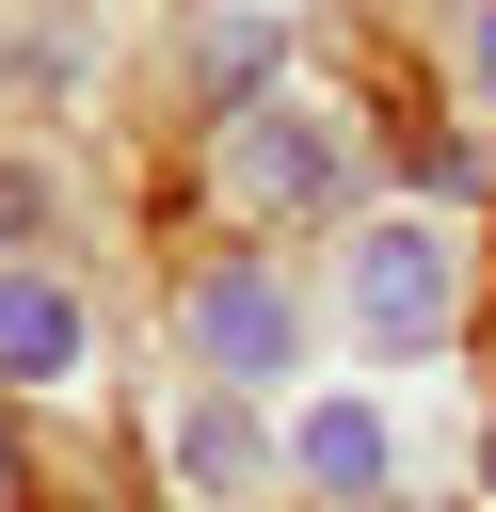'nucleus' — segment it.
<instances>
[{
  "label": "nucleus",
  "instance_id": "7",
  "mask_svg": "<svg viewBox=\"0 0 496 512\" xmlns=\"http://www.w3.org/2000/svg\"><path fill=\"white\" fill-rule=\"evenodd\" d=\"M16 240H48V176L32 160H0V272H16Z\"/></svg>",
  "mask_w": 496,
  "mask_h": 512
},
{
  "label": "nucleus",
  "instance_id": "3",
  "mask_svg": "<svg viewBox=\"0 0 496 512\" xmlns=\"http://www.w3.org/2000/svg\"><path fill=\"white\" fill-rule=\"evenodd\" d=\"M448 304H464V256H448L432 224H368V240H352V320H368L384 352H400V336H432Z\"/></svg>",
  "mask_w": 496,
  "mask_h": 512
},
{
  "label": "nucleus",
  "instance_id": "5",
  "mask_svg": "<svg viewBox=\"0 0 496 512\" xmlns=\"http://www.w3.org/2000/svg\"><path fill=\"white\" fill-rule=\"evenodd\" d=\"M64 368H80V288L64 272H0V400L64 384Z\"/></svg>",
  "mask_w": 496,
  "mask_h": 512
},
{
  "label": "nucleus",
  "instance_id": "1",
  "mask_svg": "<svg viewBox=\"0 0 496 512\" xmlns=\"http://www.w3.org/2000/svg\"><path fill=\"white\" fill-rule=\"evenodd\" d=\"M176 352H192L224 400L288 384V368H304V288H288V256H256V240L192 256V272H176Z\"/></svg>",
  "mask_w": 496,
  "mask_h": 512
},
{
  "label": "nucleus",
  "instance_id": "6",
  "mask_svg": "<svg viewBox=\"0 0 496 512\" xmlns=\"http://www.w3.org/2000/svg\"><path fill=\"white\" fill-rule=\"evenodd\" d=\"M288 480H320V496H384V416H368V400H304V416H288Z\"/></svg>",
  "mask_w": 496,
  "mask_h": 512
},
{
  "label": "nucleus",
  "instance_id": "8",
  "mask_svg": "<svg viewBox=\"0 0 496 512\" xmlns=\"http://www.w3.org/2000/svg\"><path fill=\"white\" fill-rule=\"evenodd\" d=\"M0 512H32V448L16 432H0Z\"/></svg>",
  "mask_w": 496,
  "mask_h": 512
},
{
  "label": "nucleus",
  "instance_id": "9",
  "mask_svg": "<svg viewBox=\"0 0 496 512\" xmlns=\"http://www.w3.org/2000/svg\"><path fill=\"white\" fill-rule=\"evenodd\" d=\"M480 96H496V0H480Z\"/></svg>",
  "mask_w": 496,
  "mask_h": 512
},
{
  "label": "nucleus",
  "instance_id": "4",
  "mask_svg": "<svg viewBox=\"0 0 496 512\" xmlns=\"http://www.w3.org/2000/svg\"><path fill=\"white\" fill-rule=\"evenodd\" d=\"M160 464H176V480H192V512H256V496H272V480H288V464H272V448H256V416H240V400H224V384H208V400H176V416H160Z\"/></svg>",
  "mask_w": 496,
  "mask_h": 512
},
{
  "label": "nucleus",
  "instance_id": "2",
  "mask_svg": "<svg viewBox=\"0 0 496 512\" xmlns=\"http://www.w3.org/2000/svg\"><path fill=\"white\" fill-rule=\"evenodd\" d=\"M208 176H224V208H256V224H272V208H336V192H352V128L272 80V96H240V112L208 128Z\"/></svg>",
  "mask_w": 496,
  "mask_h": 512
}]
</instances>
